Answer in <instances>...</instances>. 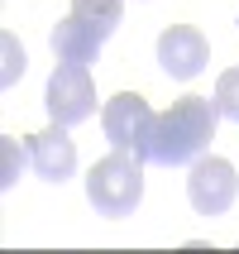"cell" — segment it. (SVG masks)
Listing matches in <instances>:
<instances>
[{
    "instance_id": "cell-4",
    "label": "cell",
    "mask_w": 239,
    "mask_h": 254,
    "mask_svg": "<svg viewBox=\"0 0 239 254\" xmlns=\"http://www.w3.org/2000/svg\"><path fill=\"white\" fill-rule=\"evenodd\" d=\"M48 115L57 125H82L96 115V82H91V67L86 63H57L53 77H48V96H43Z\"/></svg>"
},
{
    "instance_id": "cell-9",
    "label": "cell",
    "mask_w": 239,
    "mask_h": 254,
    "mask_svg": "<svg viewBox=\"0 0 239 254\" xmlns=\"http://www.w3.org/2000/svg\"><path fill=\"white\" fill-rule=\"evenodd\" d=\"M72 14L86 19L100 39H110L115 29L125 24V0H72Z\"/></svg>"
},
{
    "instance_id": "cell-1",
    "label": "cell",
    "mask_w": 239,
    "mask_h": 254,
    "mask_svg": "<svg viewBox=\"0 0 239 254\" xmlns=\"http://www.w3.org/2000/svg\"><path fill=\"white\" fill-rule=\"evenodd\" d=\"M215 125H220V111H215L211 96H182V101H172L168 111H158V120H153L148 163H158V168L196 163V158L211 149Z\"/></svg>"
},
{
    "instance_id": "cell-6",
    "label": "cell",
    "mask_w": 239,
    "mask_h": 254,
    "mask_svg": "<svg viewBox=\"0 0 239 254\" xmlns=\"http://www.w3.org/2000/svg\"><path fill=\"white\" fill-rule=\"evenodd\" d=\"M158 63H163L168 77L191 82V77H201L206 63H211V43H206V34L191 29V24H168L163 34H158Z\"/></svg>"
},
{
    "instance_id": "cell-3",
    "label": "cell",
    "mask_w": 239,
    "mask_h": 254,
    "mask_svg": "<svg viewBox=\"0 0 239 254\" xmlns=\"http://www.w3.org/2000/svg\"><path fill=\"white\" fill-rule=\"evenodd\" d=\"M153 106L139 96V91H120V96L105 101V111H100V129H105V139L110 149L120 154H134L148 163V139H153Z\"/></svg>"
},
{
    "instance_id": "cell-10",
    "label": "cell",
    "mask_w": 239,
    "mask_h": 254,
    "mask_svg": "<svg viewBox=\"0 0 239 254\" xmlns=\"http://www.w3.org/2000/svg\"><path fill=\"white\" fill-rule=\"evenodd\" d=\"M211 101H215V111H220V120H235V125H239V67H225V72H220Z\"/></svg>"
},
{
    "instance_id": "cell-5",
    "label": "cell",
    "mask_w": 239,
    "mask_h": 254,
    "mask_svg": "<svg viewBox=\"0 0 239 254\" xmlns=\"http://www.w3.org/2000/svg\"><path fill=\"white\" fill-rule=\"evenodd\" d=\"M239 197V173L230 158H215V154H201L187 173V201L196 206L201 216H225Z\"/></svg>"
},
{
    "instance_id": "cell-11",
    "label": "cell",
    "mask_w": 239,
    "mask_h": 254,
    "mask_svg": "<svg viewBox=\"0 0 239 254\" xmlns=\"http://www.w3.org/2000/svg\"><path fill=\"white\" fill-rule=\"evenodd\" d=\"M24 163H29V149H19V139H0V187H14V178L24 173Z\"/></svg>"
},
{
    "instance_id": "cell-2",
    "label": "cell",
    "mask_w": 239,
    "mask_h": 254,
    "mask_svg": "<svg viewBox=\"0 0 239 254\" xmlns=\"http://www.w3.org/2000/svg\"><path fill=\"white\" fill-rule=\"evenodd\" d=\"M86 201L100 216H110V221L129 216L143 201V158L120 154V149L110 158H100L96 168L86 173Z\"/></svg>"
},
{
    "instance_id": "cell-7",
    "label": "cell",
    "mask_w": 239,
    "mask_h": 254,
    "mask_svg": "<svg viewBox=\"0 0 239 254\" xmlns=\"http://www.w3.org/2000/svg\"><path fill=\"white\" fill-rule=\"evenodd\" d=\"M29 168L39 173L43 183H67L77 173V144H72L67 125H48L39 134H29Z\"/></svg>"
},
{
    "instance_id": "cell-8",
    "label": "cell",
    "mask_w": 239,
    "mask_h": 254,
    "mask_svg": "<svg viewBox=\"0 0 239 254\" xmlns=\"http://www.w3.org/2000/svg\"><path fill=\"white\" fill-rule=\"evenodd\" d=\"M100 43H105V39H100L86 19H77L72 10H67V19L53 24V53H57V63H86V67H91V63L100 58Z\"/></svg>"
},
{
    "instance_id": "cell-12",
    "label": "cell",
    "mask_w": 239,
    "mask_h": 254,
    "mask_svg": "<svg viewBox=\"0 0 239 254\" xmlns=\"http://www.w3.org/2000/svg\"><path fill=\"white\" fill-rule=\"evenodd\" d=\"M5 53H10V67H5V82H14V72H24V53H14V39H5Z\"/></svg>"
}]
</instances>
